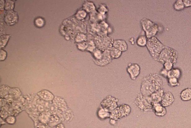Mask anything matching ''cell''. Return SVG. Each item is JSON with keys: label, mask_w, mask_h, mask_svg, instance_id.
Listing matches in <instances>:
<instances>
[{"label": "cell", "mask_w": 191, "mask_h": 128, "mask_svg": "<svg viewBox=\"0 0 191 128\" xmlns=\"http://www.w3.org/2000/svg\"><path fill=\"white\" fill-rule=\"evenodd\" d=\"M163 88V81L160 76L156 73H152L143 78L140 92L143 96L147 97Z\"/></svg>", "instance_id": "6da1fadb"}, {"label": "cell", "mask_w": 191, "mask_h": 128, "mask_svg": "<svg viewBox=\"0 0 191 128\" xmlns=\"http://www.w3.org/2000/svg\"><path fill=\"white\" fill-rule=\"evenodd\" d=\"M146 46L153 59L157 61L162 50L166 47L156 37L148 39Z\"/></svg>", "instance_id": "7a4b0ae2"}, {"label": "cell", "mask_w": 191, "mask_h": 128, "mask_svg": "<svg viewBox=\"0 0 191 128\" xmlns=\"http://www.w3.org/2000/svg\"><path fill=\"white\" fill-rule=\"evenodd\" d=\"M95 64L98 66H106L112 61L110 50H102L96 48L92 53Z\"/></svg>", "instance_id": "3957f363"}, {"label": "cell", "mask_w": 191, "mask_h": 128, "mask_svg": "<svg viewBox=\"0 0 191 128\" xmlns=\"http://www.w3.org/2000/svg\"><path fill=\"white\" fill-rule=\"evenodd\" d=\"M178 56L176 50L166 46L160 53L157 61L162 64L167 62H171L174 64L176 63Z\"/></svg>", "instance_id": "277c9868"}, {"label": "cell", "mask_w": 191, "mask_h": 128, "mask_svg": "<svg viewBox=\"0 0 191 128\" xmlns=\"http://www.w3.org/2000/svg\"><path fill=\"white\" fill-rule=\"evenodd\" d=\"M142 28L145 33L148 39L155 37L159 31L157 24L147 19H143L141 21Z\"/></svg>", "instance_id": "5b68a950"}, {"label": "cell", "mask_w": 191, "mask_h": 128, "mask_svg": "<svg viewBox=\"0 0 191 128\" xmlns=\"http://www.w3.org/2000/svg\"><path fill=\"white\" fill-rule=\"evenodd\" d=\"M93 41L97 48L100 50H110L113 47L114 40L107 35H98L94 38Z\"/></svg>", "instance_id": "8992f818"}, {"label": "cell", "mask_w": 191, "mask_h": 128, "mask_svg": "<svg viewBox=\"0 0 191 128\" xmlns=\"http://www.w3.org/2000/svg\"><path fill=\"white\" fill-rule=\"evenodd\" d=\"M134 103L136 105L144 111H152L153 103L150 96H144L142 94H139Z\"/></svg>", "instance_id": "52a82bcc"}, {"label": "cell", "mask_w": 191, "mask_h": 128, "mask_svg": "<svg viewBox=\"0 0 191 128\" xmlns=\"http://www.w3.org/2000/svg\"><path fill=\"white\" fill-rule=\"evenodd\" d=\"M131 109L129 105L123 104L110 113V118L118 121L124 117L128 116L130 113Z\"/></svg>", "instance_id": "ba28073f"}, {"label": "cell", "mask_w": 191, "mask_h": 128, "mask_svg": "<svg viewBox=\"0 0 191 128\" xmlns=\"http://www.w3.org/2000/svg\"><path fill=\"white\" fill-rule=\"evenodd\" d=\"M118 99L109 95L102 101L100 103L101 106L111 113L118 107Z\"/></svg>", "instance_id": "9c48e42d"}, {"label": "cell", "mask_w": 191, "mask_h": 128, "mask_svg": "<svg viewBox=\"0 0 191 128\" xmlns=\"http://www.w3.org/2000/svg\"><path fill=\"white\" fill-rule=\"evenodd\" d=\"M127 71L129 73L131 79L135 80L140 74V67L137 64H129L127 68Z\"/></svg>", "instance_id": "30bf717a"}, {"label": "cell", "mask_w": 191, "mask_h": 128, "mask_svg": "<svg viewBox=\"0 0 191 128\" xmlns=\"http://www.w3.org/2000/svg\"><path fill=\"white\" fill-rule=\"evenodd\" d=\"M18 16L16 12L13 11H8L4 15V21L9 25H13L17 22Z\"/></svg>", "instance_id": "8fae6325"}, {"label": "cell", "mask_w": 191, "mask_h": 128, "mask_svg": "<svg viewBox=\"0 0 191 128\" xmlns=\"http://www.w3.org/2000/svg\"><path fill=\"white\" fill-rule=\"evenodd\" d=\"M175 101L174 96L173 94L170 92H165L163 98L161 102V104L163 107H170Z\"/></svg>", "instance_id": "7c38bea8"}, {"label": "cell", "mask_w": 191, "mask_h": 128, "mask_svg": "<svg viewBox=\"0 0 191 128\" xmlns=\"http://www.w3.org/2000/svg\"><path fill=\"white\" fill-rule=\"evenodd\" d=\"M152 111L154 112L155 115L159 117L164 116L167 113L166 107H163L161 103L153 104Z\"/></svg>", "instance_id": "4fadbf2b"}, {"label": "cell", "mask_w": 191, "mask_h": 128, "mask_svg": "<svg viewBox=\"0 0 191 128\" xmlns=\"http://www.w3.org/2000/svg\"><path fill=\"white\" fill-rule=\"evenodd\" d=\"M113 47L118 49L122 52L126 51L129 47L126 42L122 39L114 40L113 43Z\"/></svg>", "instance_id": "5bb4252c"}, {"label": "cell", "mask_w": 191, "mask_h": 128, "mask_svg": "<svg viewBox=\"0 0 191 128\" xmlns=\"http://www.w3.org/2000/svg\"><path fill=\"white\" fill-rule=\"evenodd\" d=\"M164 93L165 92H164L163 88V89H161L151 95L150 97L151 98V100H152L153 104L161 103Z\"/></svg>", "instance_id": "9a60e30c"}, {"label": "cell", "mask_w": 191, "mask_h": 128, "mask_svg": "<svg viewBox=\"0 0 191 128\" xmlns=\"http://www.w3.org/2000/svg\"><path fill=\"white\" fill-rule=\"evenodd\" d=\"M97 114L98 118L101 120L110 118V112L101 106L98 108Z\"/></svg>", "instance_id": "2e32d148"}, {"label": "cell", "mask_w": 191, "mask_h": 128, "mask_svg": "<svg viewBox=\"0 0 191 128\" xmlns=\"http://www.w3.org/2000/svg\"><path fill=\"white\" fill-rule=\"evenodd\" d=\"M180 98L181 100L187 102L191 100V88H187L184 89L180 94Z\"/></svg>", "instance_id": "e0dca14e"}, {"label": "cell", "mask_w": 191, "mask_h": 128, "mask_svg": "<svg viewBox=\"0 0 191 128\" xmlns=\"http://www.w3.org/2000/svg\"><path fill=\"white\" fill-rule=\"evenodd\" d=\"M83 9L87 13H92L96 11V7L93 2L91 1H86L83 4Z\"/></svg>", "instance_id": "ac0fdd59"}, {"label": "cell", "mask_w": 191, "mask_h": 128, "mask_svg": "<svg viewBox=\"0 0 191 128\" xmlns=\"http://www.w3.org/2000/svg\"><path fill=\"white\" fill-rule=\"evenodd\" d=\"M181 76V72L180 69L176 68H173L171 70L169 71L168 73L167 78L175 77L177 79H180Z\"/></svg>", "instance_id": "d6986e66"}, {"label": "cell", "mask_w": 191, "mask_h": 128, "mask_svg": "<svg viewBox=\"0 0 191 128\" xmlns=\"http://www.w3.org/2000/svg\"><path fill=\"white\" fill-rule=\"evenodd\" d=\"M38 95L42 99L46 101H50L53 100L54 96L51 92L46 90H42L38 93Z\"/></svg>", "instance_id": "ffe728a7"}, {"label": "cell", "mask_w": 191, "mask_h": 128, "mask_svg": "<svg viewBox=\"0 0 191 128\" xmlns=\"http://www.w3.org/2000/svg\"><path fill=\"white\" fill-rule=\"evenodd\" d=\"M148 39L146 35H140L136 40V43L140 47H145L147 46Z\"/></svg>", "instance_id": "44dd1931"}, {"label": "cell", "mask_w": 191, "mask_h": 128, "mask_svg": "<svg viewBox=\"0 0 191 128\" xmlns=\"http://www.w3.org/2000/svg\"><path fill=\"white\" fill-rule=\"evenodd\" d=\"M110 55L112 59H118L122 55V52L113 47L110 49Z\"/></svg>", "instance_id": "7402d4cb"}, {"label": "cell", "mask_w": 191, "mask_h": 128, "mask_svg": "<svg viewBox=\"0 0 191 128\" xmlns=\"http://www.w3.org/2000/svg\"><path fill=\"white\" fill-rule=\"evenodd\" d=\"M185 7L183 0H177L175 1L174 5V9L176 11H182L184 10Z\"/></svg>", "instance_id": "603a6c76"}, {"label": "cell", "mask_w": 191, "mask_h": 128, "mask_svg": "<svg viewBox=\"0 0 191 128\" xmlns=\"http://www.w3.org/2000/svg\"><path fill=\"white\" fill-rule=\"evenodd\" d=\"M168 83L169 86L172 87L179 86L180 85L179 79L175 77L168 79Z\"/></svg>", "instance_id": "cb8c5ba5"}, {"label": "cell", "mask_w": 191, "mask_h": 128, "mask_svg": "<svg viewBox=\"0 0 191 128\" xmlns=\"http://www.w3.org/2000/svg\"><path fill=\"white\" fill-rule=\"evenodd\" d=\"M87 13L84 9H80L78 11L76 15V17L80 20H83L87 17Z\"/></svg>", "instance_id": "d4e9b609"}, {"label": "cell", "mask_w": 191, "mask_h": 128, "mask_svg": "<svg viewBox=\"0 0 191 128\" xmlns=\"http://www.w3.org/2000/svg\"><path fill=\"white\" fill-rule=\"evenodd\" d=\"M98 12L100 14L106 15L108 12V9L107 7L106 6V5L102 4L99 5L98 9Z\"/></svg>", "instance_id": "484cf974"}, {"label": "cell", "mask_w": 191, "mask_h": 128, "mask_svg": "<svg viewBox=\"0 0 191 128\" xmlns=\"http://www.w3.org/2000/svg\"><path fill=\"white\" fill-rule=\"evenodd\" d=\"M9 35H2L1 37V48H3L6 46L10 38Z\"/></svg>", "instance_id": "4316f807"}, {"label": "cell", "mask_w": 191, "mask_h": 128, "mask_svg": "<svg viewBox=\"0 0 191 128\" xmlns=\"http://www.w3.org/2000/svg\"><path fill=\"white\" fill-rule=\"evenodd\" d=\"M87 39V36L84 33L78 34L75 39L76 42L77 43L86 41Z\"/></svg>", "instance_id": "83f0119b"}, {"label": "cell", "mask_w": 191, "mask_h": 128, "mask_svg": "<svg viewBox=\"0 0 191 128\" xmlns=\"http://www.w3.org/2000/svg\"><path fill=\"white\" fill-rule=\"evenodd\" d=\"M14 7V2L12 1L7 0L5 1V9L8 11H12Z\"/></svg>", "instance_id": "f1b7e54d"}, {"label": "cell", "mask_w": 191, "mask_h": 128, "mask_svg": "<svg viewBox=\"0 0 191 128\" xmlns=\"http://www.w3.org/2000/svg\"><path fill=\"white\" fill-rule=\"evenodd\" d=\"M34 22L35 26L39 28L43 27L45 23L44 20L41 17L37 18L35 19Z\"/></svg>", "instance_id": "f546056e"}, {"label": "cell", "mask_w": 191, "mask_h": 128, "mask_svg": "<svg viewBox=\"0 0 191 128\" xmlns=\"http://www.w3.org/2000/svg\"><path fill=\"white\" fill-rule=\"evenodd\" d=\"M77 46L78 48L81 51L87 50L88 47V42L85 41L77 43Z\"/></svg>", "instance_id": "4dcf8cb0"}, {"label": "cell", "mask_w": 191, "mask_h": 128, "mask_svg": "<svg viewBox=\"0 0 191 128\" xmlns=\"http://www.w3.org/2000/svg\"><path fill=\"white\" fill-rule=\"evenodd\" d=\"M163 68L167 71H170L173 69L174 64L171 62H167L163 64Z\"/></svg>", "instance_id": "1f68e13d"}, {"label": "cell", "mask_w": 191, "mask_h": 128, "mask_svg": "<svg viewBox=\"0 0 191 128\" xmlns=\"http://www.w3.org/2000/svg\"><path fill=\"white\" fill-rule=\"evenodd\" d=\"M59 121V118L56 115H52L49 118V123L51 125L56 124Z\"/></svg>", "instance_id": "d6a6232c"}, {"label": "cell", "mask_w": 191, "mask_h": 128, "mask_svg": "<svg viewBox=\"0 0 191 128\" xmlns=\"http://www.w3.org/2000/svg\"><path fill=\"white\" fill-rule=\"evenodd\" d=\"M16 118L13 116H9L6 119V122L10 125L14 124L16 122Z\"/></svg>", "instance_id": "836d02e7"}, {"label": "cell", "mask_w": 191, "mask_h": 128, "mask_svg": "<svg viewBox=\"0 0 191 128\" xmlns=\"http://www.w3.org/2000/svg\"><path fill=\"white\" fill-rule=\"evenodd\" d=\"M168 73V71L166 70L164 68H163L161 69L159 73L161 76L167 78Z\"/></svg>", "instance_id": "e575fe53"}, {"label": "cell", "mask_w": 191, "mask_h": 128, "mask_svg": "<svg viewBox=\"0 0 191 128\" xmlns=\"http://www.w3.org/2000/svg\"><path fill=\"white\" fill-rule=\"evenodd\" d=\"M7 54L6 51L3 50H1V54H0V59L1 61L4 60L6 59Z\"/></svg>", "instance_id": "d590c367"}, {"label": "cell", "mask_w": 191, "mask_h": 128, "mask_svg": "<svg viewBox=\"0 0 191 128\" xmlns=\"http://www.w3.org/2000/svg\"><path fill=\"white\" fill-rule=\"evenodd\" d=\"M183 2L185 7H191V0H183Z\"/></svg>", "instance_id": "8d00e7d4"}, {"label": "cell", "mask_w": 191, "mask_h": 128, "mask_svg": "<svg viewBox=\"0 0 191 128\" xmlns=\"http://www.w3.org/2000/svg\"><path fill=\"white\" fill-rule=\"evenodd\" d=\"M116 120L113 118H110V123L111 125H115L116 123Z\"/></svg>", "instance_id": "74e56055"}, {"label": "cell", "mask_w": 191, "mask_h": 128, "mask_svg": "<svg viewBox=\"0 0 191 128\" xmlns=\"http://www.w3.org/2000/svg\"><path fill=\"white\" fill-rule=\"evenodd\" d=\"M3 2V1H1V10H3L4 8H5V3L2 2Z\"/></svg>", "instance_id": "f35d334b"}, {"label": "cell", "mask_w": 191, "mask_h": 128, "mask_svg": "<svg viewBox=\"0 0 191 128\" xmlns=\"http://www.w3.org/2000/svg\"><path fill=\"white\" fill-rule=\"evenodd\" d=\"M56 128H65V126L62 124L60 123L57 125Z\"/></svg>", "instance_id": "ab89813d"}, {"label": "cell", "mask_w": 191, "mask_h": 128, "mask_svg": "<svg viewBox=\"0 0 191 128\" xmlns=\"http://www.w3.org/2000/svg\"><path fill=\"white\" fill-rule=\"evenodd\" d=\"M129 41L132 44H134V39L133 38H131L130 39H129Z\"/></svg>", "instance_id": "60d3db41"}]
</instances>
